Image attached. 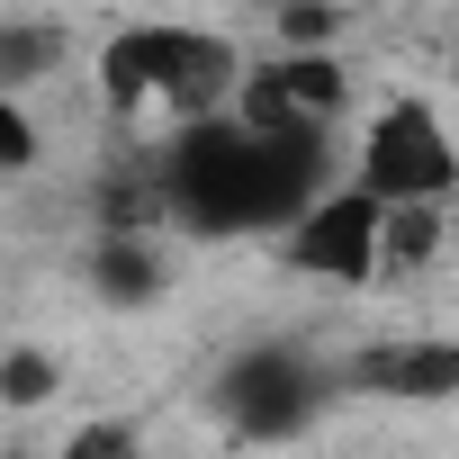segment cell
I'll use <instances>...</instances> for the list:
<instances>
[{
  "label": "cell",
  "instance_id": "9c48e42d",
  "mask_svg": "<svg viewBox=\"0 0 459 459\" xmlns=\"http://www.w3.org/2000/svg\"><path fill=\"white\" fill-rule=\"evenodd\" d=\"M441 253V198H387V271H423Z\"/></svg>",
  "mask_w": 459,
  "mask_h": 459
},
{
  "label": "cell",
  "instance_id": "7c38bea8",
  "mask_svg": "<svg viewBox=\"0 0 459 459\" xmlns=\"http://www.w3.org/2000/svg\"><path fill=\"white\" fill-rule=\"evenodd\" d=\"M55 459H144V441H135L126 423H82V432H73Z\"/></svg>",
  "mask_w": 459,
  "mask_h": 459
},
{
  "label": "cell",
  "instance_id": "8fae6325",
  "mask_svg": "<svg viewBox=\"0 0 459 459\" xmlns=\"http://www.w3.org/2000/svg\"><path fill=\"white\" fill-rule=\"evenodd\" d=\"M46 396H55V360H46V351H10V369H0V405L28 414V405H46Z\"/></svg>",
  "mask_w": 459,
  "mask_h": 459
},
{
  "label": "cell",
  "instance_id": "2e32d148",
  "mask_svg": "<svg viewBox=\"0 0 459 459\" xmlns=\"http://www.w3.org/2000/svg\"><path fill=\"white\" fill-rule=\"evenodd\" d=\"M271 10H289V0H271Z\"/></svg>",
  "mask_w": 459,
  "mask_h": 459
},
{
  "label": "cell",
  "instance_id": "277c9868",
  "mask_svg": "<svg viewBox=\"0 0 459 459\" xmlns=\"http://www.w3.org/2000/svg\"><path fill=\"white\" fill-rule=\"evenodd\" d=\"M280 244H289V262H298V271L360 289V280H378V271H387V198H378L369 180L325 189V198H316V207L289 225Z\"/></svg>",
  "mask_w": 459,
  "mask_h": 459
},
{
  "label": "cell",
  "instance_id": "5bb4252c",
  "mask_svg": "<svg viewBox=\"0 0 459 459\" xmlns=\"http://www.w3.org/2000/svg\"><path fill=\"white\" fill-rule=\"evenodd\" d=\"M325 37H333L325 0H289V10H280V46H325Z\"/></svg>",
  "mask_w": 459,
  "mask_h": 459
},
{
  "label": "cell",
  "instance_id": "7a4b0ae2",
  "mask_svg": "<svg viewBox=\"0 0 459 459\" xmlns=\"http://www.w3.org/2000/svg\"><path fill=\"white\" fill-rule=\"evenodd\" d=\"M100 91L117 117H216L244 100V64L225 37L207 28H180V19H144V28H117L108 55H100Z\"/></svg>",
  "mask_w": 459,
  "mask_h": 459
},
{
  "label": "cell",
  "instance_id": "ba28073f",
  "mask_svg": "<svg viewBox=\"0 0 459 459\" xmlns=\"http://www.w3.org/2000/svg\"><path fill=\"white\" fill-rule=\"evenodd\" d=\"M91 289H100L108 307H153V298H162V253H153V235H100Z\"/></svg>",
  "mask_w": 459,
  "mask_h": 459
},
{
  "label": "cell",
  "instance_id": "4fadbf2b",
  "mask_svg": "<svg viewBox=\"0 0 459 459\" xmlns=\"http://www.w3.org/2000/svg\"><path fill=\"white\" fill-rule=\"evenodd\" d=\"M28 162H37V126H28V108H19V100H0V171L19 180Z\"/></svg>",
  "mask_w": 459,
  "mask_h": 459
},
{
  "label": "cell",
  "instance_id": "3957f363",
  "mask_svg": "<svg viewBox=\"0 0 459 459\" xmlns=\"http://www.w3.org/2000/svg\"><path fill=\"white\" fill-rule=\"evenodd\" d=\"M333 387H342V378L316 360V342L271 333V342H244L235 360L216 369L207 405H216L225 432H244V441H298V432L333 405Z\"/></svg>",
  "mask_w": 459,
  "mask_h": 459
},
{
  "label": "cell",
  "instance_id": "30bf717a",
  "mask_svg": "<svg viewBox=\"0 0 459 459\" xmlns=\"http://www.w3.org/2000/svg\"><path fill=\"white\" fill-rule=\"evenodd\" d=\"M46 64H55V28H28V19H19V28H0V91H10V100H19Z\"/></svg>",
  "mask_w": 459,
  "mask_h": 459
},
{
  "label": "cell",
  "instance_id": "5b68a950",
  "mask_svg": "<svg viewBox=\"0 0 459 459\" xmlns=\"http://www.w3.org/2000/svg\"><path fill=\"white\" fill-rule=\"evenodd\" d=\"M360 180L378 198H450L459 189V144L423 100H387L360 135Z\"/></svg>",
  "mask_w": 459,
  "mask_h": 459
},
{
  "label": "cell",
  "instance_id": "52a82bcc",
  "mask_svg": "<svg viewBox=\"0 0 459 459\" xmlns=\"http://www.w3.org/2000/svg\"><path fill=\"white\" fill-rule=\"evenodd\" d=\"M342 100H351L342 64H333L325 46H289V55H271L262 73H244V100H235V108L280 117V126H333Z\"/></svg>",
  "mask_w": 459,
  "mask_h": 459
},
{
  "label": "cell",
  "instance_id": "8992f818",
  "mask_svg": "<svg viewBox=\"0 0 459 459\" xmlns=\"http://www.w3.org/2000/svg\"><path fill=\"white\" fill-rule=\"evenodd\" d=\"M351 396H387V405H450L459 396V333H405V342H369L342 369Z\"/></svg>",
  "mask_w": 459,
  "mask_h": 459
},
{
  "label": "cell",
  "instance_id": "9a60e30c",
  "mask_svg": "<svg viewBox=\"0 0 459 459\" xmlns=\"http://www.w3.org/2000/svg\"><path fill=\"white\" fill-rule=\"evenodd\" d=\"M450 73H459V46H450Z\"/></svg>",
  "mask_w": 459,
  "mask_h": 459
},
{
  "label": "cell",
  "instance_id": "6da1fadb",
  "mask_svg": "<svg viewBox=\"0 0 459 459\" xmlns=\"http://www.w3.org/2000/svg\"><path fill=\"white\" fill-rule=\"evenodd\" d=\"M333 126H280L253 108L180 117L162 135V189L189 235H289L325 198Z\"/></svg>",
  "mask_w": 459,
  "mask_h": 459
}]
</instances>
